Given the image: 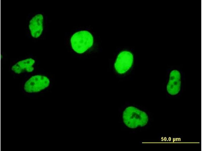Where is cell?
Masks as SVG:
<instances>
[{"label":"cell","mask_w":202,"mask_h":151,"mask_svg":"<svg viewBox=\"0 0 202 151\" xmlns=\"http://www.w3.org/2000/svg\"><path fill=\"white\" fill-rule=\"evenodd\" d=\"M47 27V18L44 12L37 11L28 14L25 33L28 38L34 41L44 39Z\"/></svg>","instance_id":"6da1fadb"},{"label":"cell","mask_w":202,"mask_h":151,"mask_svg":"<svg viewBox=\"0 0 202 151\" xmlns=\"http://www.w3.org/2000/svg\"><path fill=\"white\" fill-rule=\"evenodd\" d=\"M123 118L126 126L132 128L144 126L147 124L148 120L146 113L133 106L129 107L125 109Z\"/></svg>","instance_id":"7a4b0ae2"},{"label":"cell","mask_w":202,"mask_h":151,"mask_svg":"<svg viewBox=\"0 0 202 151\" xmlns=\"http://www.w3.org/2000/svg\"><path fill=\"white\" fill-rule=\"evenodd\" d=\"M183 74L178 68H171L167 71L166 82V90L168 94L174 96L181 92L184 79Z\"/></svg>","instance_id":"3957f363"},{"label":"cell","mask_w":202,"mask_h":151,"mask_svg":"<svg viewBox=\"0 0 202 151\" xmlns=\"http://www.w3.org/2000/svg\"><path fill=\"white\" fill-rule=\"evenodd\" d=\"M93 39L90 33L86 31H82L74 33L71 39L73 49L79 53L86 51L92 45Z\"/></svg>","instance_id":"277c9868"},{"label":"cell","mask_w":202,"mask_h":151,"mask_svg":"<svg viewBox=\"0 0 202 151\" xmlns=\"http://www.w3.org/2000/svg\"><path fill=\"white\" fill-rule=\"evenodd\" d=\"M49 81L45 77L37 75L32 77L26 83L24 89L29 93L37 92L47 87Z\"/></svg>","instance_id":"5b68a950"},{"label":"cell","mask_w":202,"mask_h":151,"mask_svg":"<svg viewBox=\"0 0 202 151\" xmlns=\"http://www.w3.org/2000/svg\"><path fill=\"white\" fill-rule=\"evenodd\" d=\"M133 61V56L130 52L123 51L118 55L115 64V67L117 72L124 73L130 68Z\"/></svg>","instance_id":"8992f818"},{"label":"cell","mask_w":202,"mask_h":151,"mask_svg":"<svg viewBox=\"0 0 202 151\" xmlns=\"http://www.w3.org/2000/svg\"><path fill=\"white\" fill-rule=\"evenodd\" d=\"M35 61L32 58H29L19 62L14 65L12 70L16 73H20L26 71L31 72L33 69L32 65Z\"/></svg>","instance_id":"52a82bcc"}]
</instances>
